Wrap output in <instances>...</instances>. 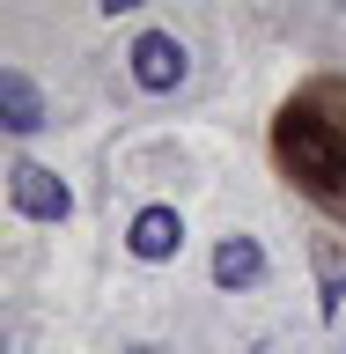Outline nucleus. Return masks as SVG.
Returning <instances> with one entry per match:
<instances>
[{
    "mask_svg": "<svg viewBox=\"0 0 346 354\" xmlns=\"http://www.w3.org/2000/svg\"><path fill=\"white\" fill-rule=\"evenodd\" d=\"M273 148L295 177H302V192L317 199H339L346 192V133L331 126L317 104H287L280 126H273Z\"/></svg>",
    "mask_w": 346,
    "mask_h": 354,
    "instance_id": "1",
    "label": "nucleus"
},
{
    "mask_svg": "<svg viewBox=\"0 0 346 354\" xmlns=\"http://www.w3.org/2000/svg\"><path fill=\"white\" fill-rule=\"evenodd\" d=\"M8 207L30 221H66L74 214V192H66V177H52L44 162H15L8 170Z\"/></svg>",
    "mask_w": 346,
    "mask_h": 354,
    "instance_id": "2",
    "label": "nucleus"
},
{
    "mask_svg": "<svg viewBox=\"0 0 346 354\" xmlns=\"http://www.w3.org/2000/svg\"><path fill=\"white\" fill-rule=\"evenodd\" d=\"M184 44L170 37V30H140V37H133V82L148 88V96H170L177 82H184Z\"/></svg>",
    "mask_w": 346,
    "mask_h": 354,
    "instance_id": "3",
    "label": "nucleus"
},
{
    "mask_svg": "<svg viewBox=\"0 0 346 354\" xmlns=\"http://www.w3.org/2000/svg\"><path fill=\"white\" fill-rule=\"evenodd\" d=\"M126 251H133L140 266L177 259V251H184V221H177V207H140L133 229H126Z\"/></svg>",
    "mask_w": 346,
    "mask_h": 354,
    "instance_id": "4",
    "label": "nucleus"
},
{
    "mask_svg": "<svg viewBox=\"0 0 346 354\" xmlns=\"http://www.w3.org/2000/svg\"><path fill=\"white\" fill-rule=\"evenodd\" d=\"M0 126L8 133H37L44 126V96L22 66H0Z\"/></svg>",
    "mask_w": 346,
    "mask_h": 354,
    "instance_id": "5",
    "label": "nucleus"
},
{
    "mask_svg": "<svg viewBox=\"0 0 346 354\" xmlns=\"http://www.w3.org/2000/svg\"><path fill=\"white\" fill-rule=\"evenodd\" d=\"M214 281H221V288H258V281H265L258 236H221V243H214Z\"/></svg>",
    "mask_w": 346,
    "mask_h": 354,
    "instance_id": "6",
    "label": "nucleus"
}]
</instances>
